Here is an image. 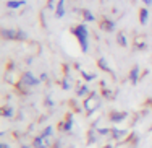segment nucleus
<instances>
[{
  "mask_svg": "<svg viewBox=\"0 0 152 148\" xmlns=\"http://www.w3.org/2000/svg\"><path fill=\"white\" fill-rule=\"evenodd\" d=\"M73 33L76 34V37H78L79 44H81L83 52H86V51H88V29H86V26H84V25L76 26V28L73 29Z\"/></svg>",
  "mask_w": 152,
  "mask_h": 148,
  "instance_id": "f257e3e1",
  "label": "nucleus"
},
{
  "mask_svg": "<svg viewBox=\"0 0 152 148\" xmlns=\"http://www.w3.org/2000/svg\"><path fill=\"white\" fill-rule=\"evenodd\" d=\"M2 34H3V37H5V39H25V37H26L23 33L15 31V29H3Z\"/></svg>",
  "mask_w": 152,
  "mask_h": 148,
  "instance_id": "f03ea898",
  "label": "nucleus"
},
{
  "mask_svg": "<svg viewBox=\"0 0 152 148\" xmlns=\"http://www.w3.org/2000/svg\"><path fill=\"white\" fill-rule=\"evenodd\" d=\"M147 18H149V12H147L146 8H143L139 12V21H141V25H146L147 23Z\"/></svg>",
  "mask_w": 152,
  "mask_h": 148,
  "instance_id": "7ed1b4c3",
  "label": "nucleus"
},
{
  "mask_svg": "<svg viewBox=\"0 0 152 148\" xmlns=\"http://www.w3.org/2000/svg\"><path fill=\"white\" fill-rule=\"evenodd\" d=\"M63 5H65V0H58V5H57V16L58 18L63 16Z\"/></svg>",
  "mask_w": 152,
  "mask_h": 148,
  "instance_id": "20e7f679",
  "label": "nucleus"
},
{
  "mask_svg": "<svg viewBox=\"0 0 152 148\" xmlns=\"http://www.w3.org/2000/svg\"><path fill=\"white\" fill-rule=\"evenodd\" d=\"M21 5H25V2H23V0H20V2H13V0H10V2L7 3V7H8V8H18V7H21Z\"/></svg>",
  "mask_w": 152,
  "mask_h": 148,
  "instance_id": "39448f33",
  "label": "nucleus"
},
{
  "mask_svg": "<svg viewBox=\"0 0 152 148\" xmlns=\"http://www.w3.org/2000/svg\"><path fill=\"white\" fill-rule=\"evenodd\" d=\"M138 72H139V68L134 67L133 70H131V73H130V78H131V81H133V83H136V81H138Z\"/></svg>",
  "mask_w": 152,
  "mask_h": 148,
  "instance_id": "423d86ee",
  "label": "nucleus"
},
{
  "mask_svg": "<svg viewBox=\"0 0 152 148\" xmlns=\"http://www.w3.org/2000/svg\"><path fill=\"white\" fill-rule=\"evenodd\" d=\"M25 78H26V81H28L29 85H37V83H39V80H36V78H34L31 73H26Z\"/></svg>",
  "mask_w": 152,
  "mask_h": 148,
  "instance_id": "0eeeda50",
  "label": "nucleus"
},
{
  "mask_svg": "<svg viewBox=\"0 0 152 148\" xmlns=\"http://www.w3.org/2000/svg\"><path fill=\"white\" fill-rule=\"evenodd\" d=\"M102 28L107 29V31H113V23L112 21H104L102 23Z\"/></svg>",
  "mask_w": 152,
  "mask_h": 148,
  "instance_id": "6e6552de",
  "label": "nucleus"
},
{
  "mask_svg": "<svg viewBox=\"0 0 152 148\" xmlns=\"http://www.w3.org/2000/svg\"><path fill=\"white\" fill-rule=\"evenodd\" d=\"M84 20L86 21H92V20H94V15H91V12H88V10H84Z\"/></svg>",
  "mask_w": 152,
  "mask_h": 148,
  "instance_id": "1a4fd4ad",
  "label": "nucleus"
},
{
  "mask_svg": "<svg viewBox=\"0 0 152 148\" xmlns=\"http://www.w3.org/2000/svg\"><path fill=\"white\" fill-rule=\"evenodd\" d=\"M42 137H39V138H36V143H34V145H36V148H44V143H42Z\"/></svg>",
  "mask_w": 152,
  "mask_h": 148,
  "instance_id": "9d476101",
  "label": "nucleus"
},
{
  "mask_svg": "<svg viewBox=\"0 0 152 148\" xmlns=\"http://www.w3.org/2000/svg\"><path fill=\"white\" fill-rule=\"evenodd\" d=\"M123 117H125V114H123V112H122V114H113L112 116V120H113V122H117V120H122Z\"/></svg>",
  "mask_w": 152,
  "mask_h": 148,
  "instance_id": "9b49d317",
  "label": "nucleus"
},
{
  "mask_svg": "<svg viewBox=\"0 0 152 148\" xmlns=\"http://www.w3.org/2000/svg\"><path fill=\"white\" fill-rule=\"evenodd\" d=\"M118 41H120V46H123V47L126 46V39H125V36H123L122 33L118 34Z\"/></svg>",
  "mask_w": 152,
  "mask_h": 148,
  "instance_id": "f8f14e48",
  "label": "nucleus"
},
{
  "mask_svg": "<svg viewBox=\"0 0 152 148\" xmlns=\"http://www.w3.org/2000/svg\"><path fill=\"white\" fill-rule=\"evenodd\" d=\"M50 132H52V127H47V129L44 130V133H42L41 137H42V138H46V137H49V135H50Z\"/></svg>",
  "mask_w": 152,
  "mask_h": 148,
  "instance_id": "ddd939ff",
  "label": "nucleus"
},
{
  "mask_svg": "<svg viewBox=\"0 0 152 148\" xmlns=\"http://www.w3.org/2000/svg\"><path fill=\"white\" fill-rule=\"evenodd\" d=\"M70 129H71V117L68 116V122L65 124V130H70Z\"/></svg>",
  "mask_w": 152,
  "mask_h": 148,
  "instance_id": "4468645a",
  "label": "nucleus"
},
{
  "mask_svg": "<svg viewBox=\"0 0 152 148\" xmlns=\"http://www.w3.org/2000/svg\"><path fill=\"white\" fill-rule=\"evenodd\" d=\"M86 91H88V89H86L84 86H83V88H81V89H79V91H78V93H79V95H84V93H86Z\"/></svg>",
  "mask_w": 152,
  "mask_h": 148,
  "instance_id": "2eb2a0df",
  "label": "nucleus"
},
{
  "mask_svg": "<svg viewBox=\"0 0 152 148\" xmlns=\"http://www.w3.org/2000/svg\"><path fill=\"white\" fill-rule=\"evenodd\" d=\"M3 114H5V116H12V111H10V109H7V111L3 112Z\"/></svg>",
  "mask_w": 152,
  "mask_h": 148,
  "instance_id": "dca6fc26",
  "label": "nucleus"
},
{
  "mask_svg": "<svg viewBox=\"0 0 152 148\" xmlns=\"http://www.w3.org/2000/svg\"><path fill=\"white\" fill-rule=\"evenodd\" d=\"M143 2L146 3V5H151V3H152V0H143Z\"/></svg>",
  "mask_w": 152,
  "mask_h": 148,
  "instance_id": "f3484780",
  "label": "nucleus"
}]
</instances>
